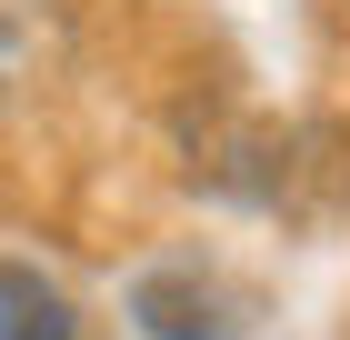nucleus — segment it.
Here are the masks:
<instances>
[{"mask_svg":"<svg viewBox=\"0 0 350 340\" xmlns=\"http://www.w3.org/2000/svg\"><path fill=\"white\" fill-rule=\"evenodd\" d=\"M0 340H70V300L30 261H0Z\"/></svg>","mask_w":350,"mask_h":340,"instance_id":"nucleus-1","label":"nucleus"}]
</instances>
